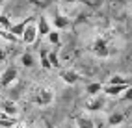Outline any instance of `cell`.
Masks as SVG:
<instances>
[{
  "mask_svg": "<svg viewBox=\"0 0 132 128\" xmlns=\"http://www.w3.org/2000/svg\"><path fill=\"white\" fill-rule=\"evenodd\" d=\"M104 104H106V100H104V97L101 95H93L86 100V109L87 112H102L104 109Z\"/></svg>",
  "mask_w": 132,
  "mask_h": 128,
  "instance_id": "obj_3",
  "label": "cell"
},
{
  "mask_svg": "<svg viewBox=\"0 0 132 128\" xmlns=\"http://www.w3.org/2000/svg\"><path fill=\"white\" fill-rule=\"evenodd\" d=\"M47 37H48V41L52 43V45H56V47H60V32L58 30H48V33H47Z\"/></svg>",
  "mask_w": 132,
  "mask_h": 128,
  "instance_id": "obj_17",
  "label": "cell"
},
{
  "mask_svg": "<svg viewBox=\"0 0 132 128\" xmlns=\"http://www.w3.org/2000/svg\"><path fill=\"white\" fill-rule=\"evenodd\" d=\"M60 78L63 80L65 84H76V82H80L82 80V76L78 74V72H75L73 69H60Z\"/></svg>",
  "mask_w": 132,
  "mask_h": 128,
  "instance_id": "obj_7",
  "label": "cell"
},
{
  "mask_svg": "<svg viewBox=\"0 0 132 128\" xmlns=\"http://www.w3.org/2000/svg\"><path fill=\"white\" fill-rule=\"evenodd\" d=\"M52 98H54V93H52V89L48 87H36L32 93V100L36 102L37 106H48Z\"/></svg>",
  "mask_w": 132,
  "mask_h": 128,
  "instance_id": "obj_1",
  "label": "cell"
},
{
  "mask_svg": "<svg viewBox=\"0 0 132 128\" xmlns=\"http://www.w3.org/2000/svg\"><path fill=\"white\" fill-rule=\"evenodd\" d=\"M2 2H6V0H2Z\"/></svg>",
  "mask_w": 132,
  "mask_h": 128,
  "instance_id": "obj_24",
  "label": "cell"
},
{
  "mask_svg": "<svg viewBox=\"0 0 132 128\" xmlns=\"http://www.w3.org/2000/svg\"><path fill=\"white\" fill-rule=\"evenodd\" d=\"M123 100H132V85H128V87L123 91Z\"/></svg>",
  "mask_w": 132,
  "mask_h": 128,
  "instance_id": "obj_19",
  "label": "cell"
},
{
  "mask_svg": "<svg viewBox=\"0 0 132 128\" xmlns=\"http://www.w3.org/2000/svg\"><path fill=\"white\" fill-rule=\"evenodd\" d=\"M32 21H36V17H26V19H22L21 22H17V24H11L7 32H10V33H13L15 37H19V39H21L22 32H24V28H26V24H28V22H32Z\"/></svg>",
  "mask_w": 132,
  "mask_h": 128,
  "instance_id": "obj_8",
  "label": "cell"
},
{
  "mask_svg": "<svg viewBox=\"0 0 132 128\" xmlns=\"http://www.w3.org/2000/svg\"><path fill=\"white\" fill-rule=\"evenodd\" d=\"M0 26H2L4 30H10V26H11V22L7 21V17H4V15H0Z\"/></svg>",
  "mask_w": 132,
  "mask_h": 128,
  "instance_id": "obj_18",
  "label": "cell"
},
{
  "mask_svg": "<svg viewBox=\"0 0 132 128\" xmlns=\"http://www.w3.org/2000/svg\"><path fill=\"white\" fill-rule=\"evenodd\" d=\"M36 39H37V28H36V24H34V21H32V22L26 24V28H24L22 35H21V41L24 43V45H32Z\"/></svg>",
  "mask_w": 132,
  "mask_h": 128,
  "instance_id": "obj_4",
  "label": "cell"
},
{
  "mask_svg": "<svg viewBox=\"0 0 132 128\" xmlns=\"http://www.w3.org/2000/svg\"><path fill=\"white\" fill-rule=\"evenodd\" d=\"M21 61H22V65H24V67L32 69V67L36 65V58H34L30 52H24V54H22V58H21Z\"/></svg>",
  "mask_w": 132,
  "mask_h": 128,
  "instance_id": "obj_14",
  "label": "cell"
},
{
  "mask_svg": "<svg viewBox=\"0 0 132 128\" xmlns=\"http://www.w3.org/2000/svg\"><path fill=\"white\" fill-rule=\"evenodd\" d=\"M0 117H2V113H0Z\"/></svg>",
  "mask_w": 132,
  "mask_h": 128,
  "instance_id": "obj_23",
  "label": "cell"
},
{
  "mask_svg": "<svg viewBox=\"0 0 132 128\" xmlns=\"http://www.w3.org/2000/svg\"><path fill=\"white\" fill-rule=\"evenodd\" d=\"M102 93V84H89L86 87V95L87 97H93V95H101Z\"/></svg>",
  "mask_w": 132,
  "mask_h": 128,
  "instance_id": "obj_13",
  "label": "cell"
},
{
  "mask_svg": "<svg viewBox=\"0 0 132 128\" xmlns=\"http://www.w3.org/2000/svg\"><path fill=\"white\" fill-rule=\"evenodd\" d=\"M63 4H75V2H78V0H61Z\"/></svg>",
  "mask_w": 132,
  "mask_h": 128,
  "instance_id": "obj_21",
  "label": "cell"
},
{
  "mask_svg": "<svg viewBox=\"0 0 132 128\" xmlns=\"http://www.w3.org/2000/svg\"><path fill=\"white\" fill-rule=\"evenodd\" d=\"M108 126H119V124H123L125 123V113H119V112H116V113H112L110 117H108Z\"/></svg>",
  "mask_w": 132,
  "mask_h": 128,
  "instance_id": "obj_11",
  "label": "cell"
},
{
  "mask_svg": "<svg viewBox=\"0 0 132 128\" xmlns=\"http://www.w3.org/2000/svg\"><path fill=\"white\" fill-rule=\"evenodd\" d=\"M91 52L97 56V58H108L112 54V48L108 45V41L104 37H97L93 43H91Z\"/></svg>",
  "mask_w": 132,
  "mask_h": 128,
  "instance_id": "obj_2",
  "label": "cell"
},
{
  "mask_svg": "<svg viewBox=\"0 0 132 128\" xmlns=\"http://www.w3.org/2000/svg\"><path fill=\"white\" fill-rule=\"evenodd\" d=\"M2 4H4V2H2V0H0V7H2Z\"/></svg>",
  "mask_w": 132,
  "mask_h": 128,
  "instance_id": "obj_22",
  "label": "cell"
},
{
  "mask_svg": "<svg viewBox=\"0 0 132 128\" xmlns=\"http://www.w3.org/2000/svg\"><path fill=\"white\" fill-rule=\"evenodd\" d=\"M48 61H50V65H52V69H58L60 67V58H58V48H54V50H50L48 52Z\"/></svg>",
  "mask_w": 132,
  "mask_h": 128,
  "instance_id": "obj_16",
  "label": "cell"
},
{
  "mask_svg": "<svg viewBox=\"0 0 132 128\" xmlns=\"http://www.w3.org/2000/svg\"><path fill=\"white\" fill-rule=\"evenodd\" d=\"M130 13H132V10H130Z\"/></svg>",
  "mask_w": 132,
  "mask_h": 128,
  "instance_id": "obj_25",
  "label": "cell"
},
{
  "mask_svg": "<svg viewBox=\"0 0 132 128\" xmlns=\"http://www.w3.org/2000/svg\"><path fill=\"white\" fill-rule=\"evenodd\" d=\"M52 26H54V30H65V28L71 26V19L61 15L60 11H56L54 17H52Z\"/></svg>",
  "mask_w": 132,
  "mask_h": 128,
  "instance_id": "obj_6",
  "label": "cell"
},
{
  "mask_svg": "<svg viewBox=\"0 0 132 128\" xmlns=\"http://www.w3.org/2000/svg\"><path fill=\"white\" fill-rule=\"evenodd\" d=\"M39 56H41V67H43V69H47V71H50L52 65L48 61V50L47 48H39Z\"/></svg>",
  "mask_w": 132,
  "mask_h": 128,
  "instance_id": "obj_12",
  "label": "cell"
},
{
  "mask_svg": "<svg viewBox=\"0 0 132 128\" xmlns=\"http://www.w3.org/2000/svg\"><path fill=\"white\" fill-rule=\"evenodd\" d=\"M0 109H2L4 115H10V117H15L19 113V108H17V104L11 102V100H0Z\"/></svg>",
  "mask_w": 132,
  "mask_h": 128,
  "instance_id": "obj_9",
  "label": "cell"
},
{
  "mask_svg": "<svg viewBox=\"0 0 132 128\" xmlns=\"http://www.w3.org/2000/svg\"><path fill=\"white\" fill-rule=\"evenodd\" d=\"M6 59H7V52H6V48H2V47H0V63H2V61H6Z\"/></svg>",
  "mask_w": 132,
  "mask_h": 128,
  "instance_id": "obj_20",
  "label": "cell"
},
{
  "mask_svg": "<svg viewBox=\"0 0 132 128\" xmlns=\"http://www.w3.org/2000/svg\"><path fill=\"white\" fill-rule=\"evenodd\" d=\"M76 124H78V128H93L95 126V123L91 121L89 117H78L76 119Z\"/></svg>",
  "mask_w": 132,
  "mask_h": 128,
  "instance_id": "obj_15",
  "label": "cell"
},
{
  "mask_svg": "<svg viewBox=\"0 0 132 128\" xmlns=\"http://www.w3.org/2000/svg\"><path fill=\"white\" fill-rule=\"evenodd\" d=\"M17 69L15 67H7V69L2 72V76H0V87H10V85L17 80Z\"/></svg>",
  "mask_w": 132,
  "mask_h": 128,
  "instance_id": "obj_5",
  "label": "cell"
},
{
  "mask_svg": "<svg viewBox=\"0 0 132 128\" xmlns=\"http://www.w3.org/2000/svg\"><path fill=\"white\" fill-rule=\"evenodd\" d=\"M37 24H36V28H37V37L41 35H47V33H48V30H50V24H48V21H47V17H37Z\"/></svg>",
  "mask_w": 132,
  "mask_h": 128,
  "instance_id": "obj_10",
  "label": "cell"
}]
</instances>
